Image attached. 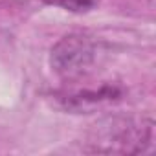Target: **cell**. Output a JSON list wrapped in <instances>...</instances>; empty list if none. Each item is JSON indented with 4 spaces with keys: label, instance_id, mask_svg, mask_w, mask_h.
Here are the masks:
<instances>
[{
    "label": "cell",
    "instance_id": "obj_1",
    "mask_svg": "<svg viewBox=\"0 0 156 156\" xmlns=\"http://www.w3.org/2000/svg\"><path fill=\"white\" fill-rule=\"evenodd\" d=\"M152 119L119 118L105 125L96 136L94 149L98 152H143L152 143Z\"/></svg>",
    "mask_w": 156,
    "mask_h": 156
},
{
    "label": "cell",
    "instance_id": "obj_2",
    "mask_svg": "<svg viewBox=\"0 0 156 156\" xmlns=\"http://www.w3.org/2000/svg\"><path fill=\"white\" fill-rule=\"evenodd\" d=\"M96 44L81 35L70 33L55 42L50 53L51 70L62 79H75L87 73L96 62Z\"/></svg>",
    "mask_w": 156,
    "mask_h": 156
},
{
    "label": "cell",
    "instance_id": "obj_3",
    "mask_svg": "<svg viewBox=\"0 0 156 156\" xmlns=\"http://www.w3.org/2000/svg\"><path fill=\"white\" fill-rule=\"evenodd\" d=\"M121 98V88L114 87V85H103L99 90H83V92H75V94H68L62 98V103L66 108L70 110H88L105 103H112L118 101Z\"/></svg>",
    "mask_w": 156,
    "mask_h": 156
},
{
    "label": "cell",
    "instance_id": "obj_4",
    "mask_svg": "<svg viewBox=\"0 0 156 156\" xmlns=\"http://www.w3.org/2000/svg\"><path fill=\"white\" fill-rule=\"evenodd\" d=\"M42 2L72 13H88L98 6V0H42Z\"/></svg>",
    "mask_w": 156,
    "mask_h": 156
}]
</instances>
